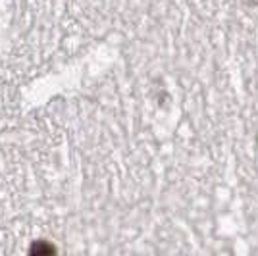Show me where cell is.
<instances>
[{
    "mask_svg": "<svg viewBox=\"0 0 258 256\" xmlns=\"http://www.w3.org/2000/svg\"><path fill=\"white\" fill-rule=\"evenodd\" d=\"M29 256H56V248L46 241H37L31 245Z\"/></svg>",
    "mask_w": 258,
    "mask_h": 256,
    "instance_id": "6da1fadb",
    "label": "cell"
}]
</instances>
